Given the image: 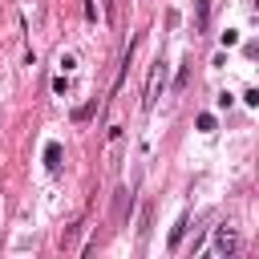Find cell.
Instances as JSON below:
<instances>
[{"label": "cell", "instance_id": "obj_1", "mask_svg": "<svg viewBox=\"0 0 259 259\" xmlns=\"http://www.w3.org/2000/svg\"><path fill=\"white\" fill-rule=\"evenodd\" d=\"M214 251H219V255H235V251H239V235H235V227L223 223V227L214 231Z\"/></svg>", "mask_w": 259, "mask_h": 259}, {"label": "cell", "instance_id": "obj_2", "mask_svg": "<svg viewBox=\"0 0 259 259\" xmlns=\"http://www.w3.org/2000/svg\"><path fill=\"white\" fill-rule=\"evenodd\" d=\"M158 85H162V57L154 61V73H150V85H146V109H154V101H158Z\"/></svg>", "mask_w": 259, "mask_h": 259}, {"label": "cell", "instance_id": "obj_3", "mask_svg": "<svg viewBox=\"0 0 259 259\" xmlns=\"http://www.w3.org/2000/svg\"><path fill=\"white\" fill-rule=\"evenodd\" d=\"M186 227H190V219H186V214H182V219H178V223L170 227V251H174V247L182 243V235H186Z\"/></svg>", "mask_w": 259, "mask_h": 259}, {"label": "cell", "instance_id": "obj_4", "mask_svg": "<svg viewBox=\"0 0 259 259\" xmlns=\"http://www.w3.org/2000/svg\"><path fill=\"white\" fill-rule=\"evenodd\" d=\"M45 166H49V170H57V166H61V146H57V142H49V146H45Z\"/></svg>", "mask_w": 259, "mask_h": 259}, {"label": "cell", "instance_id": "obj_5", "mask_svg": "<svg viewBox=\"0 0 259 259\" xmlns=\"http://www.w3.org/2000/svg\"><path fill=\"white\" fill-rule=\"evenodd\" d=\"M198 130L210 134V130H214V113H198Z\"/></svg>", "mask_w": 259, "mask_h": 259}]
</instances>
